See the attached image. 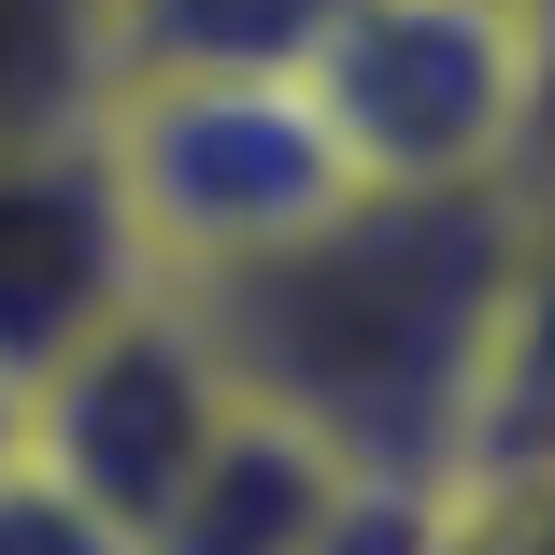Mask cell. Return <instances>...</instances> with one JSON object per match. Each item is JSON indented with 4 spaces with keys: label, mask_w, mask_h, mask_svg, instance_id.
<instances>
[{
    "label": "cell",
    "mask_w": 555,
    "mask_h": 555,
    "mask_svg": "<svg viewBox=\"0 0 555 555\" xmlns=\"http://www.w3.org/2000/svg\"><path fill=\"white\" fill-rule=\"evenodd\" d=\"M171 299L199 313L229 399L285 413L371 485L527 470V313H541L527 171L343 185L271 257L199 271Z\"/></svg>",
    "instance_id": "cell-1"
},
{
    "label": "cell",
    "mask_w": 555,
    "mask_h": 555,
    "mask_svg": "<svg viewBox=\"0 0 555 555\" xmlns=\"http://www.w3.org/2000/svg\"><path fill=\"white\" fill-rule=\"evenodd\" d=\"M86 143L115 171V214L157 285L243 271L343 199V157H327L299 72H115Z\"/></svg>",
    "instance_id": "cell-2"
},
{
    "label": "cell",
    "mask_w": 555,
    "mask_h": 555,
    "mask_svg": "<svg viewBox=\"0 0 555 555\" xmlns=\"http://www.w3.org/2000/svg\"><path fill=\"white\" fill-rule=\"evenodd\" d=\"M343 185H485L527 171L541 43L527 0H327L285 57Z\"/></svg>",
    "instance_id": "cell-3"
},
{
    "label": "cell",
    "mask_w": 555,
    "mask_h": 555,
    "mask_svg": "<svg viewBox=\"0 0 555 555\" xmlns=\"http://www.w3.org/2000/svg\"><path fill=\"white\" fill-rule=\"evenodd\" d=\"M229 427V371H214L199 313L171 285H129L100 327H72V343L0 399V441H15L29 470H57L86 513H115L143 541V513L199 470V441Z\"/></svg>",
    "instance_id": "cell-4"
},
{
    "label": "cell",
    "mask_w": 555,
    "mask_h": 555,
    "mask_svg": "<svg viewBox=\"0 0 555 555\" xmlns=\"http://www.w3.org/2000/svg\"><path fill=\"white\" fill-rule=\"evenodd\" d=\"M143 271L129 214H115V171H100L86 129H43V143H0V399H15L72 327H100Z\"/></svg>",
    "instance_id": "cell-5"
},
{
    "label": "cell",
    "mask_w": 555,
    "mask_h": 555,
    "mask_svg": "<svg viewBox=\"0 0 555 555\" xmlns=\"http://www.w3.org/2000/svg\"><path fill=\"white\" fill-rule=\"evenodd\" d=\"M357 485H371V470H343V456H327V441H299L285 413L229 399V427H214L199 470L143 513L129 555H327V527H343Z\"/></svg>",
    "instance_id": "cell-6"
},
{
    "label": "cell",
    "mask_w": 555,
    "mask_h": 555,
    "mask_svg": "<svg viewBox=\"0 0 555 555\" xmlns=\"http://www.w3.org/2000/svg\"><path fill=\"white\" fill-rule=\"evenodd\" d=\"M129 57V0H0V143L86 129L115 100Z\"/></svg>",
    "instance_id": "cell-7"
},
{
    "label": "cell",
    "mask_w": 555,
    "mask_h": 555,
    "mask_svg": "<svg viewBox=\"0 0 555 555\" xmlns=\"http://www.w3.org/2000/svg\"><path fill=\"white\" fill-rule=\"evenodd\" d=\"M327 0H129L115 72H285Z\"/></svg>",
    "instance_id": "cell-8"
},
{
    "label": "cell",
    "mask_w": 555,
    "mask_h": 555,
    "mask_svg": "<svg viewBox=\"0 0 555 555\" xmlns=\"http://www.w3.org/2000/svg\"><path fill=\"white\" fill-rule=\"evenodd\" d=\"M0 555H129V527L86 513L57 470H29L15 441H0Z\"/></svg>",
    "instance_id": "cell-9"
}]
</instances>
